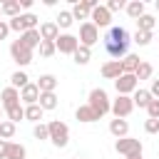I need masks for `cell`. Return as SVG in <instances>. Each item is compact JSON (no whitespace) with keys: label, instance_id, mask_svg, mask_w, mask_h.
<instances>
[{"label":"cell","instance_id":"1","mask_svg":"<svg viewBox=\"0 0 159 159\" xmlns=\"http://www.w3.org/2000/svg\"><path fill=\"white\" fill-rule=\"evenodd\" d=\"M87 107L97 114V119H102L107 112H109V107H112V102H109V97H107V92L102 89V87H94L92 92H89V99H87Z\"/></svg>","mask_w":159,"mask_h":159},{"label":"cell","instance_id":"2","mask_svg":"<svg viewBox=\"0 0 159 159\" xmlns=\"http://www.w3.org/2000/svg\"><path fill=\"white\" fill-rule=\"evenodd\" d=\"M47 132H50V142L55 144V147H67V142H70V127L65 124V122H60V119H52L50 124H47Z\"/></svg>","mask_w":159,"mask_h":159},{"label":"cell","instance_id":"3","mask_svg":"<svg viewBox=\"0 0 159 159\" xmlns=\"http://www.w3.org/2000/svg\"><path fill=\"white\" fill-rule=\"evenodd\" d=\"M114 149L122 154V157H139L142 154V142L134 139V137H122L114 142Z\"/></svg>","mask_w":159,"mask_h":159},{"label":"cell","instance_id":"4","mask_svg":"<svg viewBox=\"0 0 159 159\" xmlns=\"http://www.w3.org/2000/svg\"><path fill=\"white\" fill-rule=\"evenodd\" d=\"M77 40H80V45H82V47H89V50H92V45H97V42H99V30L87 20V22H82V25H80V37H77Z\"/></svg>","mask_w":159,"mask_h":159},{"label":"cell","instance_id":"5","mask_svg":"<svg viewBox=\"0 0 159 159\" xmlns=\"http://www.w3.org/2000/svg\"><path fill=\"white\" fill-rule=\"evenodd\" d=\"M10 57H12V62H17L20 67H27V65L32 62V50L25 47L20 40H15V42L10 45Z\"/></svg>","mask_w":159,"mask_h":159},{"label":"cell","instance_id":"6","mask_svg":"<svg viewBox=\"0 0 159 159\" xmlns=\"http://www.w3.org/2000/svg\"><path fill=\"white\" fill-rule=\"evenodd\" d=\"M114 87H117V94H124V97H132L137 89H139V82H137V77L134 75H119L117 80H114Z\"/></svg>","mask_w":159,"mask_h":159},{"label":"cell","instance_id":"7","mask_svg":"<svg viewBox=\"0 0 159 159\" xmlns=\"http://www.w3.org/2000/svg\"><path fill=\"white\" fill-rule=\"evenodd\" d=\"M132 109H134V102H132V97H124V94H117V99H112V107H109V112H112L117 119L129 117Z\"/></svg>","mask_w":159,"mask_h":159},{"label":"cell","instance_id":"8","mask_svg":"<svg viewBox=\"0 0 159 159\" xmlns=\"http://www.w3.org/2000/svg\"><path fill=\"white\" fill-rule=\"evenodd\" d=\"M77 47H80V40H77L75 35H70V32H65V35H60V37L55 40V50L62 52V55H75Z\"/></svg>","mask_w":159,"mask_h":159},{"label":"cell","instance_id":"9","mask_svg":"<svg viewBox=\"0 0 159 159\" xmlns=\"http://www.w3.org/2000/svg\"><path fill=\"white\" fill-rule=\"evenodd\" d=\"M89 22L99 30V27H109L112 25V12L104 7V5H99V7H94L92 12H89Z\"/></svg>","mask_w":159,"mask_h":159},{"label":"cell","instance_id":"10","mask_svg":"<svg viewBox=\"0 0 159 159\" xmlns=\"http://www.w3.org/2000/svg\"><path fill=\"white\" fill-rule=\"evenodd\" d=\"M102 77L104 80H117L119 75H124V70H122V62L119 60H107L104 65H102Z\"/></svg>","mask_w":159,"mask_h":159},{"label":"cell","instance_id":"11","mask_svg":"<svg viewBox=\"0 0 159 159\" xmlns=\"http://www.w3.org/2000/svg\"><path fill=\"white\" fill-rule=\"evenodd\" d=\"M12 104H20V89H15V87H5V89L0 92V107L7 109V107H12Z\"/></svg>","mask_w":159,"mask_h":159},{"label":"cell","instance_id":"12","mask_svg":"<svg viewBox=\"0 0 159 159\" xmlns=\"http://www.w3.org/2000/svg\"><path fill=\"white\" fill-rule=\"evenodd\" d=\"M37 32H40V40H47V42H55V40L60 37L57 22H42V25L37 27Z\"/></svg>","mask_w":159,"mask_h":159},{"label":"cell","instance_id":"13","mask_svg":"<svg viewBox=\"0 0 159 159\" xmlns=\"http://www.w3.org/2000/svg\"><path fill=\"white\" fill-rule=\"evenodd\" d=\"M104 40H109V42H117V45H129L132 40H129V32L124 30V27H109V32L104 35Z\"/></svg>","mask_w":159,"mask_h":159},{"label":"cell","instance_id":"14","mask_svg":"<svg viewBox=\"0 0 159 159\" xmlns=\"http://www.w3.org/2000/svg\"><path fill=\"white\" fill-rule=\"evenodd\" d=\"M20 99L30 107V104H37V99H40V89H37V84L35 82H30V84H25L22 89H20Z\"/></svg>","mask_w":159,"mask_h":159},{"label":"cell","instance_id":"15","mask_svg":"<svg viewBox=\"0 0 159 159\" xmlns=\"http://www.w3.org/2000/svg\"><path fill=\"white\" fill-rule=\"evenodd\" d=\"M109 134H114L117 139H122V137H129V122L127 119H112L109 122Z\"/></svg>","mask_w":159,"mask_h":159},{"label":"cell","instance_id":"16","mask_svg":"<svg viewBox=\"0 0 159 159\" xmlns=\"http://www.w3.org/2000/svg\"><path fill=\"white\" fill-rule=\"evenodd\" d=\"M20 42L25 45V47H30V50H35V47H40V32L37 30H25L22 35H20Z\"/></svg>","mask_w":159,"mask_h":159},{"label":"cell","instance_id":"17","mask_svg":"<svg viewBox=\"0 0 159 159\" xmlns=\"http://www.w3.org/2000/svg\"><path fill=\"white\" fill-rule=\"evenodd\" d=\"M35 84H37L40 92H55V87H57V77L47 72V75H40V80H37Z\"/></svg>","mask_w":159,"mask_h":159},{"label":"cell","instance_id":"18","mask_svg":"<svg viewBox=\"0 0 159 159\" xmlns=\"http://www.w3.org/2000/svg\"><path fill=\"white\" fill-rule=\"evenodd\" d=\"M124 10H127V15H129L132 20H139V17L147 12V10H144V0H132V2H127Z\"/></svg>","mask_w":159,"mask_h":159},{"label":"cell","instance_id":"19","mask_svg":"<svg viewBox=\"0 0 159 159\" xmlns=\"http://www.w3.org/2000/svg\"><path fill=\"white\" fill-rule=\"evenodd\" d=\"M70 12H72V17H75V20H89V12H92V10H89V5H87L84 0H80V2H75V5H72V10H70Z\"/></svg>","mask_w":159,"mask_h":159},{"label":"cell","instance_id":"20","mask_svg":"<svg viewBox=\"0 0 159 159\" xmlns=\"http://www.w3.org/2000/svg\"><path fill=\"white\" fill-rule=\"evenodd\" d=\"M119 62H122V70H124L127 75H134L137 67H139V62H142V57H139V55H127V57H122Z\"/></svg>","mask_w":159,"mask_h":159},{"label":"cell","instance_id":"21","mask_svg":"<svg viewBox=\"0 0 159 159\" xmlns=\"http://www.w3.org/2000/svg\"><path fill=\"white\" fill-rule=\"evenodd\" d=\"M37 104L42 107V112H47V109H55V107H57V94H55V92H40V99H37Z\"/></svg>","mask_w":159,"mask_h":159},{"label":"cell","instance_id":"22","mask_svg":"<svg viewBox=\"0 0 159 159\" xmlns=\"http://www.w3.org/2000/svg\"><path fill=\"white\" fill-rule=\"evenodd\" d=\"M154 97L149 94V89H137L134 94H132V102H134V107H142V109H147V104L152 102Z\"/></svg>","mask_w":159,"mask_h":159},{"label":"cell","instance_id":"23","mask_svg":"<svg viewBox=\"0 0 159 159\" xmlns=\"http://www.w3.org/2000/svg\"><path fill=\"white\" fill-rule=\"evenodd\" d=\"M75 117H77V122H84V124H89V122H97V114L87 107V104H82V107H77V112H75Z\"/></svg>","mask_w":159,"mask_h":159},{"label":"cell","instance_id":"24","mask_svg":"<svg viewBox=\"0 0 159 159\" xmlns=\"http://www.w3.org/2000/svg\"><path fill=\"white\" fill-rule=\"evenodd\" d=\"M25 157H27V149L22 144H17V142H10L7 144V157L5 159H25Z\"/></svg>","mask_w":159,"mask_h":159},{"label":"cell","instance_id":"25","mask_svg":"<svg viewBox=\"0 0 159 159\" xmlns=\"http://www.w3.org/2000/svg\"><path fill=\"white\" fill-rule=\"evenodd\" d=\"M152 75H154V67L149 65V62H139V67H137V72H134V77H137V82H142V80H152Z\"/></svg>","mask_w":159,"mask_h":159},{"label":"cell","instance_id":"26","mask_svg":"<svg viewBox=\"0 0 159 159\" xmlns=\"http://www.w3.org/2000/svg\"><path fill=\"white\" fill-rule=\"evenodd\" d=\"M5 114H7V122L17 124L20 119H25V107H20V104H12V107H7V109H5Z\"/></svg>","mask_w":159,"mask_h":159},{"label":"cell","instance_id":"27","mask_svg":"<svg viewBox=\"0 0 159 159\" xmlns=\"http://www.w3.org/2000/svg\"><path fill=\"white\" fill-rule=\"evenodd\" d=\"M25 84H30V77H27L22 70L12 72V77H10V87H15V89H22Z\"/></svg>","mask_w":159,"mask_h":159},{"label":"cell","instance_id":"28","mask_svg":"<svg viewBox=\"0 0 159 159\" xmlns=\"http://www.w3.org/2000/svg\"><path fill=\"white\" fill-rule=\"evenodd\" d=\"M42 114H45V112H42L40 104H30V107H25V119H27V122H35V124H37V122L42 119Z\"/></svg>","mask_w":159,"mask_h":159},{"label":"cell","instance_id":"29","mask_svg":"<svg viewBox=\"0 0 159 159\" xmlns=\"http://www.w3.org/2000/svg\"><path fill=\"white\" fill-rule=\"evenodd\" d=\"M72 57H75V62H77V65H87V62L92 60V50H89V47H82V45H80V47L75 50V55H72Z\"/></svg>","mask_w":159,"mask_h":159},{"label":"cell","instance_id":"30","mask_svg":"<svg viewBox=\"0 0 159 159\" xmlns=\"http://www.w3.org/2000/svg\"><path fill=\"white\" fill-rule=\"evenodd\" d=\"M2 15H7L10 20L17 17V15H20V2H17V0H7V2H2Z\"/></svg>","mask_w":159,"mask_h":159},{"label":"cell","instance_id":"31","mask_svg":"<svg viewBox=\"0 0 159 159\" xmlns=\"http://www.w3.org/2000/svg\"><path fill=\"white\" fill-rule=\"evenodd\" d=\"M20 22L25 30H37V15L35 12H20Z\"/></svg>","mask_w":159,"mask_h":159},{"label":"cell","instance_id":"32","mask_svg":"<svg viewBox=\"0 0 159 159\" xmlns=\"http://www.w3.org/2000/svg\"><path fill=\"white\" fill-rule=\"evenodd\" d=\"M137 30H142V32H152V30H154V17L144 12V15L137 20Z\"/></svg>","mask_w":159,"mask_h":159},{"label":"cell","instance_id":"33","mask_svg":"<svg viewBox=\"0 0 159 159\" xmlns=\"http://www.w3.org/2000/svg\"><path fill=\"white\" fill-rule=\"evenodd\" d=\"M12 137H15V124H12V122H7V119H5V122H0V139L10 142Z\"/></svg>","mask_w":159,"mask_h":159},{"label":"cell","instance_id":"34","mask_svg":"<svg viewBox=\"0 0 159 159\" xmlns=\"http://www.w3.org/2000/svg\"><path fill=\"white\" fill-rule=\"evenodd\" d=\"M72 22H75L72 12H70V10H60V15H57V27H65V30H67Z\"/></svg>","mask_w":159,"mask_h":159},{"label":"cell","instance_id":"35","mask_svg":"<svg viewBox=\"0 0 159 159\" xmlns=\"http://www.w3.org/2000/svg\"><path fill=\"white\" fill-rule=\"evenodd\" d=\"M132 42H137L139 47H147L149 42H152V32H142V30H137L134 32V40Z\"/></svg>","mask_w":159,"mask_h":159},{"label":"cell","instance_id":"36","mask_svg":"<svg viewBox=\"0 0 159 159\" xmlns=\"http://www.w3.org/2000/svg\"><path fill=\"white\" fill-rule=\"evenodd\" d=\"M55 52H57V50H55V42H47V40L40 42V55H42V57H52Z\"/></svg>","mask_w":159,"mask_h":159},{"label":"cell","instance_id":"37","mask_svg":"<svg viewBox=\"0 0 159 159\" xmlns=\"http://www.w3.org/2000/svg\"><path fill=\"white\" fill-rule=\"evenodd\" d=\"M32 134H35V139H50V132H47V124H42V122H37V124H35V129H32Z\"/></svg>","mask_w":159,"mask_h":159},{"label":"cell","instance_id":"38","mask_svg":"<svg viewBox=\"0 0 159 159\" xmlns=\"http://www.w3.org/2000/svg\"><path fill=\"white\" fill-rule=\"evenodd\" d=\"M147 114H149V119H159V99H152L147 104Z\"/></svg>","mask_w":159,"mask_h":159},{"label":"cell","instance_id":"39","mask_svg":"<svg viewBox=\"0 0 159 159\" xmlns=\"http://www.w3.org/2000/svg\"><path fill=\"white\" fill-rule=\"evenodd\" d=\"M104 7H107L109 12H119V10H124V7H127V2H124V0H109Z\"/></svg>","mask_w":159,"mask_h":159},{"label":"cell","instance_id":"40","mask_svg":"<svg viewBox=\"0 0 159 159\" xmlns=\"http://www.w3.org/2000/svg\"><path fill=\"white\" fill-rule=\"evenodd\" d=\"M144 132L147 134H159V119H147L144 122Z\"/></svg>","mask_w":159,"mask_h":159},{"label":"cell","instance_id":"41","mask_svg":"<svg viewBox=\"0 0 159 159\" xmlns=\"http://www.w3.org/2000/svg\"><path fill=\"white\" fill-rule=\"evenodd\" d=\"M7 35H10V25H7L5 20H0V40H5Z\"/></svg>","mask_w":159,"mask_h":159},{"label":"cell","instance_id":"42","mask_svg":"<svg viewBox=\"0 0 159 159\" xmlns=\"http://www.w3.org/2000/svg\"><path fill=\"white\" fill-rule=\"evenodd\" d=\"M149 94L154 99H159V80H152V87H149Z\"/></svg>","mask_w":159,"mask_h":159},{"label":"cell","instance_id":"43","mask_svg":"<svg viewBox=\"0 0 159 159\" xmlns=\"http://www.w3.org/2000/svg\"><path fill=\"white\" fill-rule=\"evenodd\" d=\"M7 144H10V142L0 139V159H5V157H7Z\"/></svg>","mask_w":159,"mask_h":159},{"label":"cell","instance_id":"44","mask_svg":"<svg viewBox=\"0 0 159 159\" xmlns=\"http://www.w3.org/2000/svg\"><path fill=\"white\" fill-rule=\"evenodd\" d=\"M20 7H25V10H30V7H32V0H20Z\"/></svg>","mask_w":159,"mask_h":159},{"label":"cell","instance_id":"45","mask_svg":"<svg viewBox=\"0 0 159 159\" xmlns=\"http://www.w3.org/2000/svg\"><path fill=\"white\" fill-rule=\"evenodd\" d=\"M124 159H142V154H139V157H124Z\"/></svg>","mask_w":159,"mask_h":159},{"label":"cell","instance_id":"46","mask_svg":"<svg viewBox=\"0 0 159 159\" xmlns=\"http://www.w3.org/2000/svg\"><path fill=\"white\" fill-rule=\"evenodd\" d=\"M154 5H157V12H159V0H157V2H154Z\"/></svg>","mask_w":159,"mask_h":159},{"label":"cell","instance_id":"47","mask_svg":"<svg viewBox=\"0 0 159 159\" xmlns=\"http://www.w3.org/2000/svg\"><path fill=\"white\" fill-rule=\"evenodd\" d=\"M2 112H5V109H2V107H0V119H2Z\"/></svg>","mask_w":159,"mask_h":159},{"label":"cell","instance_id":"48","mask_svg":"<svg viewBox=\"0 0 159 159\" xmlns=\"http://www.w3.org/2000/svg\"><path fill=\"white\" fill-rule=\"evenodd\" d=\"M0 15H2V5H0Z\"/></svg>","mask_w":159,"mask_h":159}]
</instances>
